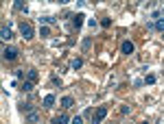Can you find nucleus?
Listing matches in <instances>:
<instances>
[{
  "instance_id": "obj_1",
  "label": "nucleus",
  "mask_w": 164,
  "mask_h": 124,
  "mask_svg": "<svg viewBox=\"0 0 164 124\" xmlns=\"http://www.w3.org/2000/svg\"><path fill=\"white\" fill-rule=\"evenodd\" d=\"M20 35H22L24 39H33V26H31L29 22H22V24H20Z\"/></svg>"
},
{
  "instance_id": "obj_2",
  "label": "nucleus",
  "mask_w": 164,
  "mask_h": 124,
  "mask_svg": "<svg viewBox=\"0 0 164 124\" xmlns=\"http://www.w3.org/2000/svg\"><path fill=\"white\" fill-rule=\"evenodd\" d=\"M18 57V48H13V46H7L4 50H2V59L4 61H13Z\"/></svg>"
},
{
  "instance_id": "obj_3",
  "label": "nucleus",
  "mask_w": 164,
  "mask_h": 124,
  "mask_svg": "<svg viewBox=\"0 0 164 124\" xmlns=\"http://www.w3.org/2000/svg\"><path fill=\"white\" fill-rule=\"evenodd\" d=\"M107 116V107H99L96 109V113H94V118H92V124H101V120Z\"/></svg>"
},
{
  "instance_id": "obj_4",
  "label": "nucleus",
  "mask_w": 164,
  "mask_h": 124,
  "mask_svg": "<svg viewBox=\"0 0 164 124\" xmlns=\"http://www.w3.org/2000/svg\"><path fill=\"white\" fill-rule=\"evenodd\" d=\"M70 122V118L66 116V113H59V116H55L53 120H50V124H68Z\"/></svg>"
},
{
  "instance_id": "obj_5",
  "label": "nucleus",
  "mask_w": 164,
  "mask_h": 124,
  "mask_svg": "<svg viewBox=\"0 0 164 124\" xmlns=\"http://www.w3.org/2000/svg\"><path fill=\"white\" fill-rule=\"evenodd\" d=\"M121 50H123V54H131V52H133V44L129 39H125L123 44H121Z\"/></svg>"
},
{
  "instance_id": "obj_6",
  "label": "nucleus",
  "mask_w": 164,
  "mask_h": 124,
  "mask_svg": "<svg viewBox=\"0 0 164 124\" xmlns=\"http://www.w3.org/2000/svg\"><path fill=\"white\" fill-rule=\"evenodd\" d=\"M0 39H2V41H9V39H11V31H9L7 26H2V28H0Z\"/></svg>"
},
{
  "instance_id": "obj_7",
  "label": "nucleus",
  "mask_w": 164,
  "mask_h": 124,
  "mask_svg": "<svg viewBox=\"0 0 164 124\" xmlns=\"http://www.w3.org/2000/svg\"><path fill=\"white\" fill-rule=\"evenodd\" d=\"M83 20H85V15H83V13H79V15H75V18H72V24L79 28V26H83Z\"/></svg>"
},
{
  "instance_id": "obj_8",
  "label": "nucleus",
  "mask_w": 164,
  "mask_h": 124,
  "mask_svg": "<svg viewBox=\"0 0 164 124\" xmlns=\"http://www.w3.org/2000/svg\"><path fill=\"white\" fill-rule=\"evenodd\" d=\"M53 105H55V96H53V94H48V96L44 98V107H46V109H50Z\"/></svg>"
},
{
  "instance_id": "obj_9",
  "label": "nucleus",
  "mask_w": 164,
  "mask_h": 124,
  "mask_svg": "<svg viewBox=\"0 0 164 124\" xmlns=\"http://www.w3.org/2000/svg\"><path fill=\"white\" fill-rule=\"evenodd\" d=\"M61 105L68 109V107H72V105H75V98H72V96H66V98H61Z\"/></svg>"
},
{
  "instance_id": "obj_10",
  "label": "nucleus",
  "mask_w": 164,
  "mask_h": 124,
  "mask_svg": "<svg viewBox=\"0 0 164 124\" xmlns=\"http://www.w3.org/2000/svg\"><path fill=\"white\" fill-rule=\"evenodd\" d=\"M26 79L31 83H35L37 81V70H29V72H26Z\"/></svg>"
},
{
  "instance_id": "obj_11",
  "label": "nucleus",
  "mask_w": 164,
  "mask_h": 124,
  "mask_svg": "<svg viewBox=\"0 0 164 124\" xmlns=\"http://www.w3.org/2000/svg\"><path fill=\"white\" fill-rule=\"evenodd\" d=\"M15 9H18V11H24V13L29 11V7H26V4H24L22 0H15Z\"/></svg>"
},
{
  "instance_id": "obj_12",
  "label": "nucleus",
  "mask_w": 164,
  "mask_h": 124,
  "mask_svg": "<svg viewBox=\"0 0 164 124\" xmlns=\"http://www.w3.org/2000/svg\"><path fill=\"white\" fill-rule=\"evenodd\" d=\"M29 120H31V124H37V120H40V113H37V111H31V113H29Z\"/></svg>"
},
{
  "instance_id": "obj_13",
  "label": "nucleus",
  "mask_w": 164,
  "mask_h": 124,
  "mask_svg": "<svg viewBox=\"0 0 164 124\" xmlns=\"http://www.w3.org/2000/svg\"><path fill=\"white\" fill-rule=\"evenodd\" d=\"M156 31H162L164 33V18H158L156 20Z\"/></svg>"
},
{
  "instance_id": "obj_14",
  "label": "nucleus",
  "mask_w": 164,
  "mask_h": 124,
  "mask_svg": "<svg viewBox=\"0 0 164 124\" xmlns=\"http://www.w3.org/2000/svg\"><path fill=\"white\" fill-rule=\"evenodd\" d=\"M40 22H42V24H53V22H55V18H50V15H44V18H40Z\"/></svg>"
},
{
  "instance_id": "obj_15",
  "label": "nucleus",
  "mask_w": 164,
  "mask_h": 124,
  "mask_svg": "<svg viewBox=\"0 0 164 124\" xmlns=\"http://www.w3.org/2000/svg\"><path fill=\"white\" fill-rule=\"evenodd\" d=\"M22 89H24V91H33V83L24 81V83H22Z\"/></svg>"
},
{
  "instance_id": "obj_16",
  "label": "nucleus",
  "mask_w": 164,
  "mask_h": 124,
  "mask_svg": "<svg viewBox=\"0 0 164 124\" xmlns=\"http://www.w3.org/2000/svg\"><path fill=\"white\" fill-rule=\"evenodd\" d=\"M70 65H72L75 70H79V68L83 65V61H81V59H72V63H70Z\"/></svg>"
},
{
  "instance_id": "obj_17",
  "label": "nucleus",
  "mask_w": 164,
  "mask_h": 124,
  "mask_svg": "<svg viewBox=\"0 0 164 124\" xmlns=\"http://www.w3.org/2000/svg\"><path fill=\"white\" fill-rule=\"evenodd\" d=\"M15 76H18V79H24L26 72H24V70H15Z\"/></svg>"
},
{
  "instance_id": "obj_18",
  "label": "nucleus",
  "mask_w": 164,
  "mask_h": 124,
  "mask_svg": "<svg viewBox=\"0 0 164 124\" xmlns=\"http://www.w3.org/2000/svg\"><path fill=\"white\" fill-rule=\"evenodd\" d=\"M70 124H83V120H81V118H79V116H75V118L70 120Z\"/></svg>"
},
{
  "instance_id": "obj_19",
  "label": "nucleus",
  "mask_w": 164,
  "mask_h": 124,
  "mask_svg": "<svg viewBox=\"0 0 164 124\" xmlns=\"http://www.w3.org/2000/svg\"><path fill=\"white\" fill-rule=\"evenodd\" d=\"M144 83H149V85H151V83H156V76H153V74H149V76L144 79Z\"/></svg>"
},
{
  "instance_id": "obj_20",
  "label": "nucleus",
  "mask_w": 164,
  "mask_h": 124,
  "mask_svg": "<svg viewBox=\"0 0 164 124\" xmlns=\"http://www.w3.org/2000/svg\"><path fill=\"white\" fill-rule=\"evenodd\" d=\"M101 26H105V28H107V26H110V18H103V20H101Z\"/></svg>"
},
{
  "instance_id": "obj_21",
  "label": "nucleus",
  "mask_w": 164,
  "mask_h": 124,
  "mask_svg": "<svg viewBox=\"0 0 164 124\" xmlns=\"http://www.w3.org/2000/svg\"><path fill=\"white\" fill-rule=\"evenodd\" d=\"M142 124H149V122H142Z\"/></svg>"
}]
</instances>
